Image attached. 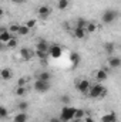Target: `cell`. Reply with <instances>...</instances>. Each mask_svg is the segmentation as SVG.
<instances>
[{
    "label": "cell",
    "instance_id": "1",
    "mask_svg": "<svg viewBox=\"0 0 121 122\" xmlns=\"http://www.w3.org/2000/svg\"><path fill=\"white\" fill-rule=\"evenodd\" d=\"M105 94H107V90L103 87V84L95 82V84H91V87H90V90H88L87 97H90L91 99H98V98L105 97Z\"/></svg>",
    "mask_w": 121,
    "mask_h": 122
},
{
    "label": "cell",
    "instance_id": "2",
    "mask_svg": "<svg viewBox=\"0 0 121 122\" xmlns=\"http://www.w3.org/2000/svg\"><path fill=\"white\" fill-rule=\"evenodd\" d=\"M74 111H76V108H74V107H70V105H63L59 118L61 119V122L71 121V119L74 118Z\"/></svg>",
    "mask_w": 121,
    "mask_h": 122
},
{
    "label": "cell",
    "instance_id": "3",
    "mask_svg": "<svg viewBox=\"0 0 121 122\" xmlns=\"http://www.w3.org/2000/svg\"><path fill=\"white\" fill-rule=\"evenodd\" d=\"M117 17H118V13H117L116 10H113V9H107V10L101 14V21H103L104 24H111V23L116 21Z\"/></svg>",
    "mask_w": 121,
    "mask_h": 122
},
{
    "label": "cell",
    "instance_id": "4",
    "mask_svg": "<svg viewBox=\"0 0 121 122\" xmlns=\"http://www.w3.org/2000/svg\"><path fill=\"white\" fill-rule=\"evenodd\" d=\"M90 87H91V82L88 80H86V78H81V80L76 81V90L80 92V94H83V95H87L88 94Z\"/></svg>",
    "mask_w": 121,
    "mask_h": 122
},
{
    "label": "cell",
    "instance_id": "5",
    "mask_svg": "<svg viewBox=\"0 0 121 122\" xmlns=\"http://www.w3.org/2000/svg\"><path fill=\"white\" fill-rule=\"evenodd\" d=\"M50 81H40V80H36L34 81V84H33V88H34V91L38 92V94H44V92H47L50 90Z\"/></svg>",
    "mask_w": 121,
    "mask_h": 122
},
{
    "label": "cell",
    "instance_id": "6",
    "mask_svg": "<svg viewBox=\"0 0 121 122\" xmlns=\"http://www.w3.org/2000/svg\"><path fill=\"white\" fill-rule=\"evenodd\" d=\"M47 54L51 58H60L61 56H63V48H61V46H59V44H50Z\"/></svg>",
    "mask_w": 121,
    "mask_h": 122
},
{
    "label": "cell",
    "instance_id": "7",
    "mask_svg": "<svg viewBox=\"0 0 121 122\" xmlns=\"http://www.w3.org/2000/svg\"><path fill=\"white\" fill-rule=\"evenodd\" d=\"M19 54H20V58L24 60V61H30L34 57V51L30 50L29 47H22L20 51H19Z\"/></svg>",
    "mask_w": 121,
    "mask_h": 122
},
{
    "label": "cell",
    "instance_id": "8",
    "mask_svg": "<svg viewBox=\"0 0 121 122\" xmlns=\"http://www.w3.org/2000/svg\"><path fill=\"white\" fill-rule=\"evenodd\" d=\"M94 78H95L97 82L101 84V82H104V81L108 78V71H107V70H103V68H101V70H95V71H94Z\"/></svg>",
    "mask_w": 121,
    "mask_h": 122
},
{
    "label": "cell",
    "instance_id": "9",
    "mask_svg": "<svg viewBox=\"0 0 121 122\" xmlns=\"http://www.w3.org/2000/svg\"><path fill=\"white\" fill-rule=\"evenodd\" d=\"M37 14H38L40 19H47V17L51 14V9H50L49 6H40V7L37 9Z\"/></svg>",
    "mask_w": 121,
    "mask_h": 122
},
{
    "label": "cell",
    "instance_id": "10",
    "mask_svg": "<svg viewBox=\"0 0 121 122\" xmlns=\"http://www.w3.org/2000/svg\"><path fill=\"white\" fill-rule=\"evenodd\" d=\"M49 47H50V44L47 43L46 38H40V40L37 41V44H36V50H38V51H44V53L49 51Z\"/></svg>",
    "mask_w": 121,
    "mask_h": 122
},
{
    "label": "cell",
    "instance_id": "11",
    "mask_svg": "<svg viewBox=\"0 0 121 122\" xmlns=\"http://www.w3.org/2000/svg\"><path fill=\"white\" fill-rule=\"evenodd\" d=\"M0 78L3 81H10L13 78V71L10 68H1L0 70Z\"/></svg>",
    "mask_w": 121,
    "mask_h": 122
},
{
    "label": "cell",
    "instance_id": "12",
    "mask_svg": "<svg viewBox=\"0 0 121 122\" xmlns=\"http://www.w3.org/2000/svg\"><path fill=\"white\" fill-rule=\"evenodd\" d=\"M101 122H118L117 114L116 112H107L101 117Z\"/></svg>",
    "mask_w": 121,
    "mask_h": 122
},
{
    "label": "cell",
    "instance_id": "13",
    "mask_svg": "<svg viewBox=\"0 0 121 122\" xmlns=\"http://www.w3.org/2000/svg\"><path fill=\"white\" fill-rule=\"evenodd\" d=\"M107 62H108V67H110V68H118L121 65L120 57H116V56H110L108 60H107Z\"/></svg>",
    "mask_w": 121,
    "mask_h": 122
},
{
    "label": "cell",
    "instance_id": "14",
    "mask_svg": "<svg viewBox=\"0 0 121 122\" xmlns=\"http://www.w3.org/2000/svg\"><path fill=\"white\" fill-rule=\"evenodd\" d=\"M27 119H29L27 112H17L13 118V122H27Z\"/></svg>",
    "mask_w": 121,
    "mask_h": 122
},
{
    "label": "cell",
    "instance_id": "15",
    "mask_svg": "<svg viewBox=\"0 0 121 122\" xmlns=\"http://www.w3.org/2000/svg\"><path fill=\"white\" fill-rule=\"evenodd\" d=\"M73 34H74V37H76V38H78V40H83V38L87 36V33H86L84 29H78V27H74Z\"/></svg>",
    "mask_w": 121,
    "mask_h": 122
},
{
    "label": "cell",
    "instance_id": "16",
    "mask_svg": "<svg viewBox=\"0 0 121 122\" xmlns=\"http://www.w3.org/2000/svg\"><path fill=\"white\" fill-rule=\"evenodd\" d=\"M104 51H105L108 56H113V53L116 51V44H114L113 41L105 43V44H104Z\"/></svg>",
    "mask_w": 121,
    "mask_h": 122
},
{
    "label": "cell",
    "instance_id": "17",
    "mask_svg": "<svg viewBox=\"0 0 121 122\" xmlns=\"http://www.w3.org/2000/svg\"><path fill=\"white\" fill-rule=\"evenodd\" d=\"M70 61H71V64H73L74 67H77V65L80 64V61H81V56H80L78 53H71V54H70Z\"/></svg>",
    "mask_w": 121,
    "mask_h": 122
},
{
    "label": "cell",
    "instance_id": "18",
    "mask_svg": "<svg viewBox=\"0 0 121 122\" xmlns=\"http://www.w3.org/2000/svg\"><path fill=\"white\" fill-rule=\"evenodd\" d=\"M37 80H40V81H50L51 80V74L46 72V71H41V72L37 74Z\"/></svg>",
    "mask_w": 121,
    "mask_h": 122
},
{
    "label": "cell",
    "instance_id": "19",
    "mask_svg": "<svg viewBox=\"0 0 121 122\" xmlns=\"http://www.w3.org/2000/svg\"><path fill=\"white\" fill-rule=\"evenodd\" d=\"M29 107H30V104H29L27 101H20V102L17 104V109H19V112H26V111L29 109Z\"/></svg>",
    "mask_w": 121,
    "mask_h": 122
},
{
    "label": "cell",
    "instance_id": "20",
    "mask_svg": "<svg viewBox=\"0 0 121 122\" xmlns=\"http://www.w3.org/2000/svg\"><path fill=\"white\" fill-rule=\"evenodd\" d=\"M13 37V34L10 33V31H4V33H0V41L3 43V44H6L10 38Z\"/></svg>",
    "mask_w": 121,
    "mask_h": 122
},
{
    "label": "cell",
    "instance_id": "21",
    "mask_svg": "<svg viewBox=\"0 0 121 122\" xmlns=\"http://www.w3.org/2000/svg\"><path fill=\"white\" fill-rule=\"evenodd\" d=\"M29 33H30V29H29V27H26L24 24H20V26H19L17 36H22V37H24V36H27Z\"/></svg>",
    "mask_w": 121,
    "mask_h": 122
},
{
    "label": "cell",
    "instance_id": "22",
    "mask_svg": "<svg viewBox=\"0 0 121 122\" xmlns=\"http://www.w3.org/2000/svg\"><path fill=\"white\" fill-rule=\"evenodd\" d=\"M98 30V26L95 24V23H93V21H88L87 23V26H86V33L88 34V33H95V31Z\"/></svg>",
    "mask_w": 121,
    "mask_h": 122
},
{
    "label": "cell",
    "instance_id": "23",
    "mask_svg": "<svg viewBox=\"0 0 121 122\" xmlns=\"http://www.w3.org/2000/svg\"><path fill=\"white\" fill-rule=\"evenodd\" d=\"M70 6V0H57V9L59 10H66Z\"/></svg>",
    "mask_w": 121,
    "mask_h": 122
},
{
    "label": "cell",
    "instance_id": "24",
    "mask_svg": "<svg viewBox=\"0 0 121 122\" xmlns=\"http://www.w3.org/2000/svg\"><path fill=\"white\" fill-rule=\"evenodd\" d=\"M84 117H86V111L81 109V108H76V111H74V118H76V119H83Z\"/></svg>",
    "mask_w": 121,
    "mask_h": 122
},
{
    "label": "cell",
    "instance_id": "25",
    "mask_svg": "<svg viewBox=\"0 0 121 122\" xmlns=\"http://www.w3.org/2000/svg\"><path fill=\"white\" fill-rule=\"evenodd\" d=\"M17 47V38L13 36L7 43H6V48H16Z\"/></svg>",
    "mask_w": 121,
    "mask_h": 122
},
{
    "label": "cell",
    "instance_id": "26",
    "mask_svg": "<svg viewBox=\"0 0 121 122\" xmlns=\"http://www.w3.org/2000/svg\"><path fill=\"white\" fill-rule=\"evenodd\" d=\"M87 23H88V21H87L86 19H78V20L76 21V26H74V27H78V29H84V30H86Z\"/></svg>",
    "mask_w": 121,
    "mask_h": 122
},
{
    "label": "cell",
    "instance_id": "27",
    "mask_svg": "<svg viewBox=\"0 0 121 122\" xmlns=\"http://www.w3.org/2000/svg\"><path fill=\"white\" fill-rule=\"evenodd\" d=\"M34 56H36L40 61H41V60H47V57H49V54H47V53H44V51H38V50H36V51H34Z\"/></svg>",
    "mask_w": 121,
    "mask_h": 122
},
{
    "label": "cell",
    "instance_id": "28",
    "mask_svg": "<svg viewBox=\"0 0 121 122\" xmlns=\"http://www.w3.org/2000/svg\"><path fill=\"white\" fill-rule=\"evenodd\" d=\"M26 92H27L26 87H16V90H14V94H16L17 97H24Z\"/></svg>",
    "mask_w": 121,
    "mask_h": 122
},
{
    "label": "cell",
    "instance_id": "29",
    "mask_svg": "<svg viewBox=\"0 0 121 122\" xmlns=\"http://www.w3.org/2000/svg\"><path fill=\"white\" fill-rule=\"evenodd\" d=\"M70 97L67 95V94H64V95H61L60 97V102L63 104V105H70Z\"/></svg>",
    "mask_w": 121,
    "mask_h": 122
},
{
    "label": "cell",
    "instance_id": "30",
    "mask_svg": "<svg viewBox=\"0 0 121 122\" xmlns=\"http://www.w3.org/2000/svg\"><path fill=\"white\" fill-rule=\"evenodd\" d=\"M7 115H9V111H7V108H6L4 105H0V119L6 118Z\"/></svg>",
    "mask_w": 121,
    "mask_h": 122
},
{
    "label": "cell",
    "instance_id": "31",
    "mask_svg": "<svg viewBox=\"0 0 121 122\" xmlns=\"http://www.w3.org/2000/svg\"><path fill=\"white\" fill-rule=\"evenodd\" d=\"M19 26L20 24H16V23H13V24H10L9 26V31L14 36V34H17V30H19Z\"/></svg>",
    "mask_w": 121,
    "mask_h": 122
},
{
    "label": "cell",
    "instance_id": "32",
    "mask_svg": "<svg viewBox=\"0 0 121 122\" xmlns=\"http://www.w3.org/2000/svg\"><path fill=\"white\" fill-rule=\"evenodd\" d=\"M36 24H37V21H36V20H34V19H31V20H27V21H26V23H24V26H26V27H29V29H34V27H36Z\"/></svg>",
    "mask_w": 121,
    "mask_h": 122
},
{
    "label": "cell",
    "instance_id": "33",
    "mask_svg": "<svg viewBox=\"0 0 121 122\" xmlns=\"http://www.w3.org/2000/svg\"><path fill=\"white\" fill-rule=\"evenodd\" d=\"M26 84H27V78H19L17 87H26Z\"/></svg>",
    "mask_w": 121,
    "mask_h": 122
},
{
    "label": "cell",
    "instance_id": "34",
    "mask_svg": "<svg viewBox=\"0 0 121 122\" xmlns=\"http://www.w3.org/2000/svg\"><path fill=\"white\" fill-rule=\"evenodd\" d=\"M81 122H94V119H93L91 117H88V115H86V117L81 119Z\"/></svg>",
    "mask_w": 121,
    "mask_h": 122
},
{
    "label": "cell",
    "instance_id": "35",
    "mask_svg": "<svg viewBox=\"0 0 121 122\" xmlns=\"http://www.w3.org/2000/svg\"><path fill=\"white\" fill-rule=\"evenodd\" d=\"M14 4H19V6H22V4H24L26 3V0H11Z\"/></svg>",
    "mask_w": 121,
    "mask_h": 122
},
{
    "label": "cell",
    "instance_id": "36",
    "mask_svg": "<svg viewBox=\"0 0 121 122\" xmlns=\"http://www.w3.org/2000/svg\"><path fill=\"white\" fill-rule=\"evenodd\" d=\"M49 122H61V119L59 118V117H53V118H51Z\"/></svg>",
    "mask_w": 121,
    "mask_h": 122
},
{
    "label": "cell",
    "instance_id": "37",
    "mask_svg": "<svg viewBox=\"0 0 121 122\" xmlns=\"http://www.w3.org/2000/svg\"><path fill=\"white\" fill-rule=\"evenodd\" d=\"M4 48H6V44H3V43L0 41V51H3Z\"/></svg>",
    "mask_w": 121,
    "mask_h": 122
},
{
    "label": "cell",
    "instance_id": "38",
    "mask_svg": "<svg viewBox=\"0 0 121 122\" xmlns=\"http://www.w3.org/2000/svg\"><path fill=\"white\" fill-rule=\"evenodd\" d=\"M4 31H9L7 27H0V33H4Z\"/></svg>",
    "mask_w": 121,
    "mask_h": 122
},
{
    "label": "cell",
    "instance_id": "39",
    "mask_svg": "<svg viewBox=\"0 0 121 122\" xmlns=\"http://www.w3.org/2000/svg\"><path fill=\"white\" fill-rule=\"evenodd\" d=\"M3 16H4V10L0 7V19H3Z\"/></svg>",
    "mask_w": 121,
    "mask_h": 122
},
{
    "label": "cell",
    "instance_id": "40",
    "mask_svg": "<svg viewBox=\"0 0 121 122\" xmlns=\"http://www.w3.org/2000/svg\"><path fill=\"white\" fill-rule=\"evenodd\" d=\"M68 122H81V119H76V118H73L71 121H68Z\"/></svg>",
    "mask_w": 121,
    "mask_h": 122
}]
</instances>
